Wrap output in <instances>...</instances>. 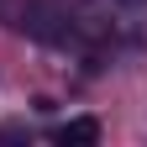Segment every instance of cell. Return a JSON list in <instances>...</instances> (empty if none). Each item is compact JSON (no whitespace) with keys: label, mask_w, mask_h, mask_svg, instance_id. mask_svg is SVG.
I'll return each mask as SVG.
<instances>
[{"label":"cell","mask_w":147,"mask_h":147,"mask_svg":"<svg viewBox=\"0 0 147 147\" xmlns=\"http://www.w3.org/2000/svg\"><path fill=\"white\" fill-rule=\"evenodd\" d=\"M53 142H63V147H95L100 142V121L95 116H74V121H63L58 131H53Z\"/></svg>","instance_id":"obj_2"},{"label":"cell","mask_w":147,"mask_h":147,"mask_svg":"<svg viewBox=\"0 0 147 147\" xmlns=\"http://www.w3.org/2000/svg\"><path fill=\"white\" fill-rule=\"evenodd\" d=\"M142 11H147V0H84L79 21H84V32H100V37H126V32L142 21Z\"/></svg>","instance_id":"obj_1"}]
</instances>
